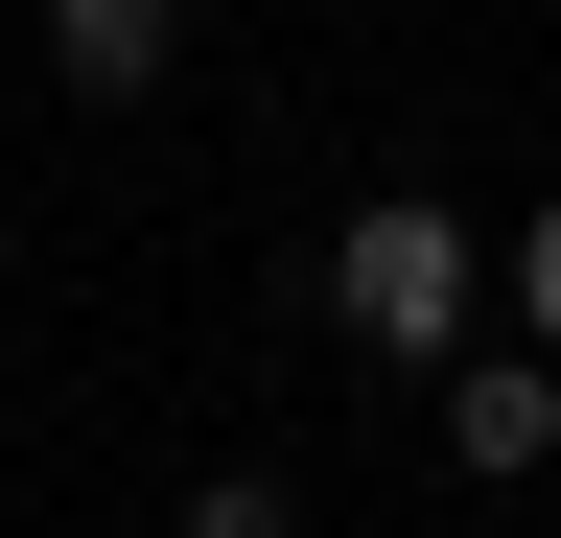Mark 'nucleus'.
<instances>
[{
  "label": "nucleus",
  "instance_id": "nucleus-1",
  "mask_svg": "<svg viewBox=\"0 0 561 538\" xmlns=\"http://www.w3.org/2000/svg\"><path fill=\"white\" fill-rule=\"evenodd\" d=\"M328 305H351V352H468V211L445 187H375L328 234Z\"/></svg>",
  "mask_w": 561,
  "mask_h": 538
},
{
  "label": "nucleus",
  "instance_id": "nucleus-2",
  "mask_svg": "<svg viewBox=\"0 0 561 538\" xmlns=\"http://www.w3.org/2000/svg\"><path fill=\"white\" fill-rule=\"evenodd\" d=\"M445 468H468V492L561 468V352H445Z\"/></svg>",
  "mask_w": 561,
  "mask_h": 538
},
{
  "label": "nucleus",
  "instance_id": "nucleus-3",
  "mask_svg": "<svg viewBox=\"0 0 561 538\" xmlns=\"http://www.w3.org/2000/svg\"><path fill=\"white\" fill-rule=\"evenodd\" d=\"M164 47H187V0H47V71L94 94V117H117V94H164Z\"/></svg>",
  "mask_w": 561,
  "mask_h": 538
},
{
  "label": "nucleus",
  "instance_id": "nucleus-4",
  "mask_svg": "<svg viewBox=\"0 0 561 538\" xmlns=\"http://www.w3.org/2000/svg\"><path fill=\"white\" fill-rule=\"evenodd\" d=\"M164 538H305V515H280V468H210V492H187Z\"/></svg>",
  "mask_w": 561,
  "mask_h": 538
},
{
  "label": "nucleus",
  "instance_id": "nucleus-5",
  "mask_svg": "<svg viewBox=\"0 0 561 538\" xmlns=\"http://www.w3.org/2000/svg\"><path fill=\"white\" fill-rule=\"evenodd\" d=\"M515 328H538V352H561V187H538V211H515Z\"/></svg>",
  "mask_w": 561,
  "mask_h": 538
}]
</instances>
